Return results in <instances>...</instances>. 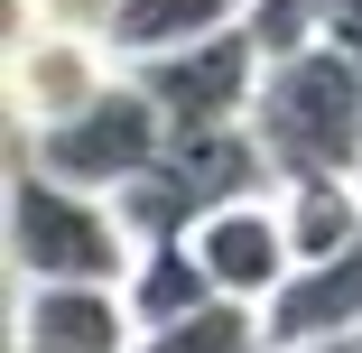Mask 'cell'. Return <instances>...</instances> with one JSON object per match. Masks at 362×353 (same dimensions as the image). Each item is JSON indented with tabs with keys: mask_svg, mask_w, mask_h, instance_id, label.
Returning a JSON list of instances; mask_svg holds the SVG:
<instances>
[{
	"mask_svg": "<svg viewBox=\"0 0 362 353\" xmlns=\"http://www.w3.org/2000/svg\"><path fill=\"white\" fill-rule=\"evenodd\" d=\"M251 19V0H121L112 10V65H158L214 28H233Z\"/></svg>",
	"mask_w": 362,
	"mask_h": 353,
	"instance_id": "obj_10",
	"label": "cell"
},
{
	"mask_svg": "<svg viewBox=\"0 0 362 353\" xmlns=\"http://www.w3.org/2000/svg\"><path fill=\"white\" fill-rule=\"evenodd\" d=\"M316 37L344 47V56H362V0H325V10H316Z\"/></svg>",
	"mask_w": 362,
	"mask_h": 353,
	"instance_id": "obj_16",
	"label": "cell"
},
{
	"mask_svg": "<svg viewBox=\"0 0 362 353\" xmlns=\"http://www.w3.org/2000/svg\"><path fill=\"white\" fill-rule=\"evenodd\" d=\"M121 75L112 65V47H93V37H47V28H10V121H19V139L28 130H47V121H65V112H84L103 84Z\"/></svg>",
	"mask_w": 362,
	"mask_h": 353,
	"instance_id": "obj_7",
	"label": "cell"
},
{
	"mask_svg": "<svg viewBox=\"0 0 362 353\" xmlns=\"http://www.w3.org/2000/svg\"><path fill=\"white\" fill-rule=\"evenodd\" d=\"M269 186H279V177H269V149H260L251 121H223V130H168L158 168L139 177V186H121V214H130L139 242H186V233H204L214 214H223V204L269 195Z\"/></svg>",
	"mask_w": 362,
	"mask_h": 353,
	"instance_id": "obj_3",
	"label": "cell"
},
{
	"mask_svg": "<svg viewBox=\"0 0 362 353\" xmlns=\"http://www.w3.org/2000/svg\"><path fill=\"white\" fill-rule=\"evenodd\" d=\"M139 353H279V344H269V307H251V298H204L195 316L139 325Z\"/></svg>",
	"mask_w": 362,
	"mask_h": 353,
	"instance_id": "obj_13",
	"label": "cell"
},
{
	"mask_svg": "<svg viewBox=\"0 0 362 353\" xmlns=\"http://www.w3.org/2000/svg\"><path fill=\"white\" fill-rule=\"evenodd\" d=\"M158 149H168V112L149 103V84H139L130 65H121L84 112H65V121H47V130L19 139V158H37L47 177H75V186H93V195L139 186V177L158 168Z\"/></svg>",
	"mask_w": 362,
	"mask_h": 353,
	"instance_id": "obj_4",
	"label": "cell"
},
{
	"mask_svg": "<svg viewBox=\"0 0 362 353\" xmlns=\"http://www.w3.org/2000/svg\"><path fill=\"white\" fill-rule=\"evenodd\" d=\"M279 214H288V242H298V270L334 260L362 242V177H298V186H279Z\"/></svg>",
	"mask_w": 362,
	"mask_h": 353,
	"instance_id": "obj_11",
	"label": "cell"
},
{
	"mask_svg": "<svg viewBox=\"0 0 362 353\" xmlns=\"http://www.w3.org/2000/svg\"><path fill=\"white\" fill-rule=\"evenodd\" d=\"M10 353H139L130 289H93V279L19 289V307H10Z\"/></svg>",
	"mask_w": 362,
	"mask_h": 353,
	"instance_id": "obj_6",
	"label": "cell"
},
{
	"mask_svg": "<svg viewBox=\"0 0 362 353\" xmlns=\"http://www.w3.org/2000/svg\"><path fill=\"white\" fill-rule=\"evenodd\" d=\"M10 270L19 289H47V279H93V289H121L130 260H139V233L121 214V195H93L75 177H47L37 158L10 168Z\"/></svg>",
	"mask_w": 362,
	"mask_h": 353,
	"instance_id": "obj_2",
	"label": "cell"
},
{
	"mask_svg": "<svg viewBox=\"0 0 362 353\" xmlns=\"http://www.w3.org/2000/svg\"><path fill=\"white\" fill-rule=\"evenodd\" d=\"M316 10H325V0H251V28H260V47L279 56V47H307V37H316Z\"/></svg>",
	"mask_w": 362,
	"mask_h": 353,
	"instance_id": "obj_15",
	"label": "cell"
},
{
	"mask_svg": "<svg viewBox=\"0 0 362 353\" xmlns=\"http://www.w3.org/2000/svg\"><path fill=\"white\" fill-rule=\"evenodd\" d=\"M112 10H121V0H19V28H47V37H93V47H112Z\"/></svg>",
	"mask_w": 362,
	"mask_h": 353,
	"instance_id": "obj_14",
	"label": "cell"
},
{
	"mask_svg": "<svg viewBox=\"0 0 362 353\" xmlns=\"http://www.w3.org/2000/svg\"><path fill=\"white\" fill-rule=\"evenodd\" d=\"M130 75L149 84V103L168 112V130H223V121H251L260 75H269V47H260L251 19H233V28L158 56V65H130Z\"/></svg>",
	"mask_w": 362,
	"mask_h": 353,
	"instance_id": "obj_5",
	"label": "cell"
},
{
	"mask_svg": "<svg viewBox=\"0 0 362 353\" xmlns=\"http://www.w3.org/2000/svg\"><path fill=\"white\" fill-rule=\"evenodd\" d=\"M316 353H362V325H353V335H334V344H316Z\"/></svg>",
	"mask_w": 362,
	"mask_h": 353,
	"instance_id": "obj_17",
	"label": "cell"
},
{
	"mask_svg": "<svg viewBox=\"0 0 362 353\" xmlns=\"http://www.w3.org/2000/svg\"><path fill=\"white\" fill-rule=\"evenodd\" d=\"M195 251H204V270H214V289L223 298H251V307H269L288 279H298V242H288V214H279V186L269 195H242V204H223L204 233H186Z\"/></svg>",
	"mask_w": 362,
	"mask_h": 353,
	"instance_id": "obj_8",
	"label": "cell"
},
{
	"mask_svg": "<svg viewBox=\"0 0 362 353\" xmlns=\"http://www.w3.org/2000/svg\"><path fill=\"white\" fill-rule=\"evenodd\" d=\"M251 130L269 149V177L298 186V177H362V56L307 37V47H279Z\"/></svg>",
	"mask_w": 362,
	"mask_h": 353,
	"instance_id": "obj_1",
	"label": "cell"
},
{
	"mask_svg": "<svg viewBox=\"0 0 362 353\" xmlns=\"http://www.w3.org/2000/svg\"><path fill=\"white\" fill-rule=\"evenodd\" d=\"M353 325H362V242L334 251V260H307V270L269 298V344H279V353H316V344H334V335H353Z\"/></svg>",
	"mask_w": 362,
	"mask_h": 353,
	"instance_id": "obj_9",
	"label": "cell"
},
{
	"mask_svg": "<svg viewBox=\"0 0 362 353\" xmlns=\"http://www.w3.org/2000/svg\"><path fill=\"white\" fill-rule=\"evenodd\" d=\"M121 289H130V316L139 325H168V316H195L204 298H223L195 242H139V260H130Z\"/></svg>",
	"mask_w": 362,
	"mask_h": 353,
	"instance_id": "obj_12",
	"label": "cell"
}]
</instances>
